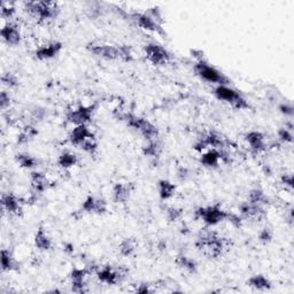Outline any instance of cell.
Listing matches in <instances>:
<instances>
[{
	"instance_id": "obj_31",
	"label": "cell",
	"mask_w": 294,
	"mask_h": 294,
	"mask_svg": "<svg viewBox=\"0 0 294 294\" xmlns=\"http://www.w3.org/2000/svg\"><path fill=\"white\" fill-rule=\"evenodd\" d=\"M136 247H137V243L134 238H126L123 239L121 243H120L119 246V251L120 254L122 256H131L135 254L136 252Z\"/></svg>"
},
{
	"instance_id": "obj_42",
	"label": "cell",
	"mask_w": 294,
	"mask_h": 294,
	"mask_svg": "<svg viewBox=\"0 0 294 294\" xmlns=\"http://www.w3.org/2000/svg\"><path fill=\"white\" fill-rule=\"evenodd\" d=\"M176 176L181 182H185L190 176V171L186 167H178L176 171Z\"/></svg>"
},
{
	"instance_id": "obj_21",
	"label": "cell",
	"mask_w": 294,
	"mask_h": 294,
	"mask_svg": "<svg viewBox=\"0 0 294 294\" xmlns=\"http://www.w3.org/2000/svg\"><path fill=\"white\" fill-rule=\"evenodd\" d=\"M135 191L134 183H116L113 186V199L116 204H124Z\"/></svg>"
},
{
	"instance_id": "obj_14",
	"label": "cell",
	"mask_w": 294,
	"mask_h": 294,
	"mask_svg": "<svg viewBox=\"0 0 294 294\" xmlns=\"http://www.w3.org/2000/svg\"><path fill=\"white\" fill-rule=\"evenodd\" d=\"M88 268H73L70 272V281H72V291L76 293L88 292V285H86V277L91 274Z\"/></svg>"
},
{
	"instance_id": "obj_22",
	"label": "cell",
	"mask_w": 294,
	"mask_h": 294,
	"mask_svg": "<svg viewBox=\"0 0 294 294\" xmlns=\"http://www.w3.org/2000/svg\"><path fill=\"white\" fill-rule=\"evenodd\" d=\"M35 246L39 251H49L52 248V239L49 238L46 229L40 225L35 234Z\"/></svg>"
},
{
	"instance_id": "obj_29",
	"label": "cell",
	"mask_w": 294,
	"mask_h": 294,
	"mask_svg": "<svg viewBox=\"0 0 294 294\" xmlns=\"http://www.w3.org/2000/svg\"><path fill=\"white\" fill-rule=\"evenodd\" d=\"M77 163L78 156L69 151L62 152L60 156L57 157V164H59L62 169H65V170H68V169L74 167V165H76Z\"/></svg>"
},
{
	"instance_id": "obj_32",
	"label": "cell",
	"mask_w": 294,
	"mask_h": 294,
	"mask_svg": "<svg viewBox=\"0 0 294 294\" xmlns=\"http://www.w3.org/2000/svg\"><path fill=\"white\" fill-rule=\"evenodd\" d=\"M247 201L253 202V204H258L261 206H264L269 202V199L266 196V193L262 191V190L253 189V190H251L250 193H248Z\"/></svg>"
},
{
	"instance_id": "obj_4",
	"label": "cell",
	"mask_w": 294,
	"mask_h": 294,
	"mask_svg": "<svg viewBox=\"0 0 294 294\" xmlns=\"http://www.w3.org/2000/svg\"><path fill=\"white\" fill-rule=\"evenodd\" d=\"M194 73L196 75L208 83H214L217 85H227L230 84V80L224 74L219 72L214 66H210L206 60L197 61L194 66Z\"/></svg>"
},
{
	"instance_id": "obj_38",
	"label": "cell",
	"mask_w": 294,
	"mask_h": 294,
	"mask_svg": "<svg viewBox=\"0 0 294 294\" xmlns=\"http://www.w3.org/2000/svg\"><path fill=\"white\" fill-rule=\"evenodd\" d=\"M15 12L16 10L13 4L5 3V2L2 3V16L4 19H6V20L12 19L14 16Z\"/></svg>"
},
{
	"instance_id": "obj_47",
	"label": "cell",
	"mask_w": 294,
	"mask_h": 294,
	"mask_svg": "<svg viewBox=\"0 0 294 294\" xmlns=\"http://www.w3.org/2000/svg\"><path fill=\"white\" fill-rule=\"evenodd\" d=\"M65 246L67 247V248H65V251H66V252H68V253H72V252H74V248H73L72 245H67V244H66Z\"/></svg>"
},
{
	"instance_id": "obj_13",
	"label": "cell",
	"mask_w": 294,
	"mask_h": 294,
	"mask_svg": "<svg viewBox=\"0 0 294 294\" xmlns=\"http://www.w3.org/2000/svg\"><path fill=\"white\" fill-rule=\"evenodd\" d=\"M26 200L15 196L14 193H3L2 196V207L4 212L15 216H21L23 214V205Z\"/></svg>"
},
{
	"instance_id": "obj_11",
	"label": "cell",
	"mask_w": 294,
	"mask_h": 294,
	"mask_svg": "<svg viewBox=\"0 0 294 294\" xmlns=\"http://www.w3.org/2000/svg\"><path fill=\"white\" fill-rule=\"evenodd\" d=\"M239 215L243 219H247V221L261 222L266 218L267 212L264 209V206L253 204L250 201H244L239 205Z\"/></svg>"
},
{
	"instance_id": "obj_10",
	"label": "cell",
	"mask_w": 294,
	"mask_h": 294,
	"mask_svg": "<svg viewBox=\"0 0 294 294\" xmlns=\"http://www.w3.org/2000/svg\"><path fill=\"white\" fill-rule=\"evenodd\" d=\"M86 49L91 54L105 60H120L119 46H113L105 43H98V41H91L86 45Z\"/></svg>"
},
{
	"instance_id": "obj_25",
	"label": "cell",
	"mask_w": 294,
	"mask_h": 294,
	"mask_svg": "<svg viewBox=\"0 0 294 294\" xmlns=\"http://www.w3.org/2000/svg\"><path fill=\"white\" fill-rule=\"evenodd\" d=\"M20 269V263L15 260L10 250L2 251V270L4 272L18 271Z\"/></svg>"
},
{
	"instance_id": "obj_18",
	"label": "cell",
	"mask_w": 294,
	"mask_h": 294,
	"mask_svg": "<svg viewBox=\"0 0 294 294\" xmlns=\"http://www.w3.org/2000/svg\"><path fill=\"white\" fill-rule=\"evenodd\" d=\"M245 140L247 142L248 146L251 147V150L254 153H261L267 150L266 136L262 132L256 130L248 131L245 135Z\"/></svg>"
},
{
	"instance_id": "obj_2",
	"label": "cell",
	"mask_w": 294,
	"mask_h": 294,
	"mask_svg": "<svg viewBox=\"0 0 294 294\" xmlns=\"http://www.w3.org/2000/svg\"><path fill=\"white\" fill-rule=\"evenodd\" d=\"M115 116L123 121L131 129L139 132L145 138V140L159 138V130H157V128L146 119L137 116V115L132 113H128V111H122L117 109L115 110Z\"/></svg>"
},
{
	"instance_id": "obj_26",
	"label": "cell",
	"mask_w": 294,
	"mask_h": 294,
	"mask_svg": "<svg viewBox=\"0 0 294 294\" xmlns=\"http://www.w3.org/2000/svg\"><path fill=\"white\" fill-rule=\"evenodd\" d=\"M175 263L178 268L189 272V274H197L198 264L196 261L189 258V256H186L184 254L177 255V258L175 259Z\"/></svg>"
},
{
	"instance_id": "obj_43",
	"label": "cell",
	"mask_w": 294,
	"mask_h": 294,
	"mask_svg": "<svg viewBox=\"0 0 294 294\" xmlns=\"http://www.w3.org/2000/svg\"><path fill=\"white\" fill-rule=\"evenodd\" d=\"M31 114L35 120H41L45 115V110L43 108H40V107H38V106H35L31 110Z\"/></svg>"
},
{
	"instance_id": "obj_44",
	"label": "cell",
	"mask_w": 294,
	"mask_h": 294,
	"mask_svg": "<svg viewBox=\"0 0 294 294\" xmlns=\"http://www.w3.org/2000/svg\"><path fill=\"white\" fill-rule=\"evenodd\" d=\"M136 292L137 293H153V292H155V289H153L150 284H140L139 286H137V288H136Z\"/></svg>"
},
{
	"instance_id": "obj_33",
	"label": "cell",
	"mask_w": 294,
	"mask_h": 294,
	"mask_svg": "<svg viewBox=\"0 0 294 294\" xmlns=\"http://www.w3.org/2000/svg\"><path fill=\"white\" fill-rule=\"evenodd\" d=\"M38 135V131H37L34 127L27 126L24 129L20 132L18 136V144L19 145H24L29 142H31L34 139L35 136Z\"/></svg>"
},
{
	"instance_id": "obj_1",
	"label": "cell",
	"mask_w": 294,
	"mask_h": 294,
	"mask_svg": "<svg viewBox=\"0 0 294 294\" xmlns=\"http://www.w3.org/2000/svg\"><path fill=\"white\" fill-rule=\"evenodd\" d=\"M196 246L202 254L209 259H217L229 250L230 242L215 231H205L199 234Z\"/></svg>"
},
{
	"instance_id": "obj_20",
	"label": "cell",
	"mask_w": 294,
	"mask_h": 294,
	"mask_svg": "<svg viewBox=\"0 0 294 294\" xmlns=\"http://www.w3.org/2000/svg\"><path fill=\"white\" fill-rule=\"evenodd\" d=\"M93 137L94 135L91 132L88 126H76L72 131H70L68 140L70 144L74 145V146L80 147L85 140Z\"/></svg>"
},
{
	"instance_id": "obj_16",
	"label": "cell",
	"mask_w": 294,
	"mask_h": 294,
	"mask_svg": "<svg viewBox=\"0 0 294 294\" xmlns=\"http://www.w3.org/2000/svg\"><path fill=\"white\" fill-rule=\"evenodd\" d=\"M62 47H64V45H62L61 41L52 40L48 41L47 44H44L41 45V46L37 47L34 54L36 56V59H38L40 61L49 60L55 57L56 55H59Z\"/></svg>"
},
{
	"instance_id": "obj_34",
	"label": "cell",
	"mask_w": 294,
	"mask_h": 294,
	"mask_svg": "<svg viewBox=\"0 0 294 294\" xmlns=\"http://www.w3.org/2000/svg\"><path fill=\"white\" fill-rule=\"evenodd\" d=\"M2 81L4 83V85H6L7 88H10V89L18 88L19 84H20L18 76H16L15 74H12V73L4 74L3 77H2Z\"/></svg>"
},
{
	"instance_id": "obj_23",
	"label": "cell",
	"mask_w": 294,
	"mask_h": 294,
	"mask_svg": "<svg viewBox=\"0 0 294 294\" xmlns=\"http://www.w3.org/2000/svg\"><path fill=\"white\" fill-rule=\"evenodd\" d=\"M221 161V153L215 148H208L200 156V162L207 168H216Z\"/></svg>"
},
{
	"instance_id": "obj_17",
	"label": "cell",
	"mask_w": 294,
	"mask_h": 294,
	"mask_svg": "<svg viewBox=\"0 0 294 294\" xmlns=\"http://www.w3.org/2000/svg\"><path fill=\"white\" fill-rule=\"evenodd\" d=\"M0 36H2L4 43H6L7 45H11V46H16V45H19L21 43V30L19 24L16 22H13V21L7 22L5 26L2 28Z\"/></svg>"
},
{
	"instance_id": "obj_37",
	"label": "cell",
	"mask_w": 294,
	"mask_h": 294,
	"mask_svg": "<svg viewBox=\"0 0 294 294\" xmlns=\"http://www.w3.org/2000/svg\"><path fill=\"white\" fill-rule=\"evenodd\" d=\"M165 216H167L169 222H176L183 216V209L176 208V207H168L165 209Z\"/></svg>"
},
{
	"instance_id": "obj_15",
	"label": "cell",
	"mask_w": 294,
	"mask_h": 294,
	"mask_svg": "<svg viewBox=\"0 0 294 294\" xmlns=\"http://www.w3.org/2000/svg\"><path fill=\"white\" fill-rule=\"evenodd\" d=\"M81 212L86 214L102 215L107 212V202L105 199L94 196H88L83 201Z\"/></svg>"
},
{
	"instance_id": "obj_19",
	"label": "cell",
	"mask_w": 294,
	"mask_h": 294,
	"mask_svg": "<svg viewBox=\"0 0 294 294\" xmlns=\"http://www.w3.org/2000/svg\"><path fill=\"white\" fill-rule=\"evenodd\" d=\"M30 183H31V191L32 194L40 196L45 191L51 188V182L48 178L39 171H32L30 175Z\"/></svg>"
},
{
	"instance_id": "obj_12",
	"label": "cell",
	"mask_w": 294,
	"mask_h": 294,
	"mask_svg": "<svg viewBox=\"0 0 294 294\" xmlns=\"http://www.w3.org/2000/svg\"><path fill=\"white\" fill-rule=\"evenodd\" d=\"M130 18L132 21H135L136 24L144 30L155 32L157 35L165 36V32L161 24H159L156 21L148 15L146 12L145 13H139V12H134L130 14Z\"/></svg>"
},
{
	"instance_id": "obj_36",
	"label": "cell",
	"mask_w": 294,
	"mask_h": 294,
	"mask_svg": "<svg viewBox=\"0 0 294 294\" xmlns=\"http://www.w3.org/2000/svg\"><path fill=\"white\" fill-rule=\"evenodd\" d=\"M119 54H120V60L124 62H131L134 61V53H132V49L128 45H120L119 46Z\"/></svg>"
},
{
	"instance_id": "obj_9",
	"label": "cell",
	"mask_w": 294,
	"mask_h": 294,
	"mask_svg": "<svg viewBox=\"0 0 294 294\" xmlns=\"http://www.w3.org/2000/svg\"><path fill=\"white\" fill-rule=\"evenodd\" d=\"M96 108H97L96 105L80 106L75 109L68 110L66 117H67L68 122L75 124V126H88V124L92 121Z\"/></svg>"
},
{
	"instance_id": "obj_7",
	"label": "cell",
	"mask_w": 294,
	"mask_h": 294,
	"mask_svg": "<svg viewBox=\"0 0 294 294\" xmlns=\"http://www.w3.org/2000/svg\"><path fill=\"white\" fill-rule=\"evenodd\" d=\"M96 275L98 280L102 284L116 285L122 283L127 278L128 269L123 266L114 268L113 266L107 264V266L99 267L96 270Z\"/></svg>"
},
{
	"instance_id": "obj_6",
	"label": "cell",
	"mask_w": 294,
	"mask_h": 294,
	"mask_svg": "<svg viewBox=\"0 0 294 294\" xmlns=\"http://www.w3.org/2000/svg\"><path fill=\"white\" fill-rule=\"evenodd\" d=\"M214 94L218 100L230 103L231 106L237 109H246L250 107L248 102L238 91L232 88H229L227 85H217L214 89Z\"/></svg>"
},
{
	"instance_id": "obj_30",
	"label": "cell",
	"mask_w": 294,
	"mask_h": 294,
	"mask_svg": "<svg viewBox=\"0 0 294 294\" xmlns=\"http://www.w3.org/2000/svg\"><path fill=\"white\" fill-rule=\"evenodd\" d=\"M15 161L23 169H34L38 165V160L28 153H18L15 155Z\"/></svg>"
},
{
	"instance_id": "obj_8",
	"label": "cell",
	"mask_w": 294,
	"mask_h": 294,
	"mask_svg": "<svg viewBox=\"0 0 294 294\" xmlns=\"http://www.w3.org/2000/svg\"><path fill=\"white\" fill-rule=\"evenodd\" d=\"M145 55L146 59L154 66H163L171 61V54L163 46L156 44L150 43L144 46Z\"/></svg>"
},
{
	"instance_id": "obj_35",
	"label": "cell",
	"mask_w": 294,
	"mask_h": 294,
	"mask_svg": "<svg viewBox=\"0 0 294 294\" xmlns=\"http://www.w3.org/2000/svg\"><path fill=\"white\" fill-rule=\"evenodd\" d=\"M80 148H82L83 151L89 153V154H91V155L96 154L97 151H98V143L96 140V137L89 138L88 140H85V142L81 145Z\"/></svg>"
},
{
	"instance_id": "obj_41",
	"label": "cell",
	"mask_w": 294,
	"mask_h": 294,
	"mask_svg": "<svg viewBox=\"0 0 294 294\" xmlns=\"http://www.w3.org/2000/svg\"><path fill=\"white\" fill-rule=\"evenodd\" d=\"M11 105V97L6 91H3L2 94H0V106H2V109L5 110L7 107H10Z\"/></svg>"
},
{
	"instance_id": "obj_27",
	"label": "cell",
	"mask_w": 294,
	"mask_h": 294,
	"mask_svg": "<svg viewBox=\"0 0 294 294\" xmlns=\"http://www.w3.org/2000/svg\"><path fill=\"white\" fill-rule=\"evenodd\" d=\"M157 189H159V196L161 200H169L171 199L177 191V186L171 183L168 180H161L157 183Z\"/></svg>"
},
{
	"instance_id": "obj_39",
	"label": "cell",
	"mask_w": 294,
	"mask_h": 294,
	"mask_svg": "<svg viewBox=\"0 0 294 294\" xmlns=\"http://www.w3.org/2000/svg\"><path fill=\"white\" fill-rule=\"evenodd\" d=\"M278 138L280 142L283 143H292L293 142V135L292 129H287V128H280L278 130Z\"/></svg>"
},
{
	"instance_id": "obj_5",
	"label": "cell",
	"mask_w": 294,
	"mask_h": 294,
	"mask_svg": "<svg viewBox=\"0 0 294 294\" xmlns=\"http://www.w3.org/2000/svg\"><path fill=\"white\" fill-rule=\"evenodd\" d=\"M194 215H196V218L202 219V222H204L207 226H214L223 221H226L229 212L223 209L219 205H212L206 207H199Z\"/></svg>"
},
{
	"instance_id": "obj_40",
	"label": "cell",
	"mask_w": 294,
	"mask_h": 294,
	"mask_svg": "<svg viewBox=\"0 0 294 294\" xmlns=\"http://www.w3.org/2000/svg\"><path fill=\"white\" fill-rule=\"evenodd\" d=\"M272 238H274V233H272L271 229H269V227H264L259 234L260 243H262L263 245H267V244L270 243Z\"/></svg>"
},
{
	"instance_id": "obj_46",
	"label": "cell",
	"mask_w": 294,
	"mask_h": 294,
	"mask_svg": "<svg viewBox=\"0 0 294 294\" xmlns=\"http://www.w3.org/2000/svg\"><path fill=\"white\" fill-rule=\"evenodd\" d=\"M279 110L285 115H289V116H292L293 115V107L291 105H287V103H283V105H280Z\"/></svg>"
},
{
	"instance_id": "obj_28",
	"label": "cell",
	"mask_w": 294,
	"mask_h": 294,
	"mask_svg": "<svg viewBox=\"0 0 294 294\" xmlns=\"http://www.w3.org/2000/svg\"><path fill=\"white\" fill-rule=\"evenodd\" d=\"M247 284L254 289H258V291H269L272 286L271 281L263 275L252 276L251 278L248 279Z\"/></svg>"
},
{
	"instance_id": "obj_3",
	"label": "cell",
	"mask_w": 294,
	"mask_h": 294,
	"mask_svg": "<svg viewBox=\"0 0 294 294\" xmlns=\"http://www.w3.org/2000/svg\"><path fill=\"white\" fill-rule=\"evenodd\" d=\"M24 10L29 15L39 21H47L56 18L59 6L53 2H28L24 3Z\"/></svg>"
},
{
	"instance_id": "obj_24",
	"label": "cell",
	"mask_w": 294,
	"mask_h": 294,
	"mask_svg": "<svg viewBox=\"0 0 294 294\" xmlns=\"http://www.w3.org/2000/svg\"><path fill=\"white\" fill-rule=\"evenodd\" d=\"M143 154L145 156L153 157V159H157L160 156L161 152H162V144L159 140V138L146 140L142 147Z\"/></svg>"
},
{
	"instance_id": "obj_45",
	"label": "cell",
	"mask_w": 294,
	"mask_h": 294,
	"mask_svg": "<svg viewBox=\"0 0 294 294\" xmlns=\"http://www.w3.org/2000/svg\"><path fill=\"white\" fill-rule=\"evenodd\" d=\"M281 183L284 185L288 186L289 189H293V176L291 173H285V175L281 176Z\"/></svg>"
}]
</instances>
